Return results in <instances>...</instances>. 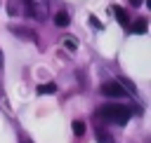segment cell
<instances>
[{"instance_id": "6da1fadb", "label": "cell", "mask_w": 151, "mask_h": 143, "mask_svg": "<svg viewBox=\"0 0 151 143\" xmlns=\"http://www.w3.org/2000/svg\"><path fill=\"white\" fill-rule=\"evenodd\" d=\"M130 115H132V108L120 105V103H106L97 113L99 120H106V122H113V124H125L130 120Z\"/></svg>"}, {"instance_id": "7a4b0ae2", "label": "cell", "mask_w": 151, "mask_h": 143, "mask_svg": "<svg viewBox=\"0 0 151 143\" xmlns=\"http://www.w3.org/2000/svg\"><path fill=\"white\" fill-rule=\"evenodd\" d=\"M47 12H50V0H24V14L35 21H45Z\"/></svg>"}, {"instance_id": "3957f363", "label": "cell", "mask_w": 151, "mask_h": 143, "mask_svg": "<svg viewBox=\"0 0 151 143\" xmlns=\"http://www.w3.org/2000/svg\"><path fill=\"white\" fill-rule=\"evenodd\" d=\"M99 91H101L104 96H109V98H125V96H127L125 87H123L118 80H109V82H104V84L99 87Z\"/></svg>"}, {"instance_id": "277c9868", "label": "cell", "mask_w": 151, "mask_h": 143, "mask_svg": "<svg viewBox=\"0 0 151 143\" xmlns=\"http://www.w3.org/2000/svg\"><path fill=\"white\" fill-rule=\"evenodd\" d=\"M111 12L116 14V19H118V23H120V26H123V28L127 30V26H130V16H127V12H125L123 7H118V5H113V7H111Z\"/></svg>"}, {"instance_id": "5b68a950", "label": "cell", "mask_w": 151, "mask_h": 143, "mask_svg": "<svg viewBox=\"0 0 151 143\" xmlns=\"http://www.w3.org/2000/svg\"><path fill=\"white\" fill-rule=\"evenodd\" d=\"M54 23H57L59 28H66V26L71 23V16H68V12H64V9H59V12L54 14Z\"/></svg>"}, {"instance_id": "8992f818", "label": "cell", "mask_w": 151, "mask_h": 143, "mask_svg": "<svg viewBox=\"0 0 151 143\" xmlns=\"http://www.w3.org/2000/svg\"><path fill=\"white\" fill-rule=\"evenodd\" d=\"M7 9H9L12 16H21V14H24V0H9Z\"/></svg>"}, {"instance_id": "52a82bcc", "label": "cell", "mask_w": 151, "mask_h": 143, "mask_svg": "<svg viewBox=\"0 0 151 143\" xmlns=\"http://www.w3.org/2000/svg\"><path fill=\"white\" fill-rule=\"evenodd\" d=\"M127 30H132V33H146V19H137L134 23L127 26Z\"/></svg>"}, {"instance_id": "ba28073f", "label": "cell", "mask_w": 151, "mask_h": 143, "mask_svg": "<svg viewBox=\"0 0 151 143\" xmlns=\"http://www.w3.org/2000/svg\"><path fill=\"white\" fill-rule=\"evenodd\" d=\"M38 94H54L57 91V84L54 82H47V84H38V89H35Z\"/></svg>"}, {"instance_id": "9c48e42d", "label": "cell", "mask_w": 151, "mask_h": 143, "mask_svg": "<svg viewBox=\"0 0 151 143\" xmlns=\"http://www.w3.org/2000/svg\"><path fill=\"white\" fill-rule=\"evenodd\" d=\"M12 33H21V35H24V38H28L31 42H35V40H38V38H35V33H33V30H26V28H17V26H12Z\"/></svg>"}, {"instance_id": "30bf717a", "label": "cell", "mask_w": 151, "mask_h": 143, "mask_svg": "<svg viewBox=\"0 0 151 143\" xmlns=\"http://www.w3.org/2000/svg\"><path fill=\"white\" fill-rule=\"evenodd\" d=\"M71 129H73L76 136H83V134H85V122H83V120H76V122L71 124Z\"/></svg>"}, {"instance_id": "8fae6325", "label": "cell", "mask_w": 151, "mask_h": 143, "mask_svg": "<svg viewBox=\"0 0 151 143\" xmlns=\"http://www.w3.org/2000/svg\"><path fill=\"white\" fill-rule=\"evenodd\" d=\"M97 141H99V143H113V136L99 129V131H97Z\"/></svg>"}, {"instance_id": "7c38bea8", "label": "cell", "mask_w": 151, "mask_h": 143, "mask_svg": "<svg viewBox=\"0 0 151 143\" xmlns=\"http://www.w3.org/2000/svg\"><path fill=\"white\" fill-rule=\"evenodd\" d=\"M64 47H66V49H76V47H78V42H76V40H71V38H66V40H64Z\"/></svg>"}, {"instance_id": "4fadbf2b", "label": "cell", "mask_w": 151, "mask_h": 143, "mask_svg": "<svg viewBox=\"0 0 151 143\" xmlns=\"http://www.w3.org/2000/svg\"><path fill=\"white\" fill-rule=\"evenodd\" d=\"M90 26H94V28H101V21H99V19H94V16H90Z\"/></svg>"}, {"instance_id": "5bb4252c", "label": "cell", "mask_w": 151, "mask_h": 143, "mask_svg": "<svg viewBox=\"0 0 151 143\" xmlns=\"http://www.w3.org/2000/svg\"><path fill=\"white\" fill-rule=\"evenodd\" d=\"M0 63H2V52H0Z\"/></svg>"}]
</instances>
